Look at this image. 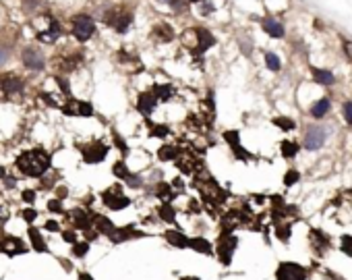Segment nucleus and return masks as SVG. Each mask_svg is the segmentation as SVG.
<instances>
[{"label": "nucleus", "mask_w": 352, "mask_h": 280, "mask_svg": "<svg viewBox=\"0 0 352 280\" xmlns=\"http://www.w3.org/2000/svg\"><path fill=\"white\" fill-rule=\"evenodd\" d=\"M265 64L270 71H280L282 68V62H280V56L274 54V52H265Z\"/></svg>", "instance_id": "obj_34"}, {"label": "nucleus", "mask_w": 352, "mask_h": 280, "mask_svg": "<svg viewBox=\"0 0 352 280\" xmlns=\"http://www.w3.org/2000/svg\"><path fill=\"white\" fill-rule=\"evenodd\" d=\"M307 268L297 262H282L276 270V280H305Z\"/></svg>", "instance_id": "obj_10"}, {"label": "nucleus", "mask_w": 352, "mask_h": 280, "mask_svg": "<svg viewBox=\"0 0 352 280\" xmlns=\"http://www.w3.org/2000/svg\"><path fill=\"white\" fill-rule=\"evenodd\" d=\"M54 79H56V83H58L62 96H64V98H70V86H68V81H66L64 77H60V75H56Z\"/></svg>", "instance_id": "obj_42"}, {"label": "nucleus", "mask_w": 352, "mask_h": 280, "mask_svg": "<svg viewBox=\"0 0 352 280\" xmlns=\"http://www.w3.org/2000/svg\"><path fill=\"white\" fill-rule=\"evenodd\" d=\"M330 106H332L330 98H321V100H319L317 104H313V108H311V114H313V118H323V116L328 114Z\"/></svg>", "instance_id": "obj_30"}, {"label": "nucleus", "mask_w": 352, "mask_h": 280, "mask_svg": "<svg viewBox=\"0 0 352 280\" xmlns=\"http://www.w3.org/2000/svg\"><path fill=\"white\" fill-rule=\"evenodd\" d=\"M73 249H70V256L77 258V260H85L89 256V249H91V243L87 241H77L75 245H70Z\"/></svg>", "instance_id": "obj_29"}, {"label": "nucleus", "mask_w": 352, "mask_h": 280, "mask_svg": "<svg viewBox=\"0 0 352 280\" xmlns=\"http://www.w3.org/2000/svg\"><path fill=\"white\" fill-rule=\"evenodd\" d=\"M313 79H315V83H319V86H332V83L336 81L334 73L328 71V68H313Z\"/></svg>", "instance_id": "obj_28"}, {"label": "nucleus", "mask_w": 352, "mask_h": 280, "mask_svg": "<svg viewBox=\"0 0 352 280\" xmlns=\"http://www.w3.org/2000/svg\"><path fill=\"white\" fill-rule=\"evenodd\" d=\"M342 251H344L346 256L352 258V236H350V234H344V236H342Z\"/></svg>", "instance_id": "obj_44"}, {"label": "nucleus", "mask_w": 352, "mask_h": 280, "mask_svg": "<svg viewBox=\"0 0 352 280\" xmlns=\"http://www.w3.org/2000/svg\"><path fill=\"white\" fill-rule=\"evenodd\" d=\"M236 245H238V239L230 232V230H222L220 239L214 247V256H218V260L224 264V266H230L232 258H234V251H236Z\"/></svg>", "instance_id": "obj_5"}, {"label": "nucleus", "mask_w": 352, "mask_h": 280, "mask_svg": "<svg viewBox=\"0 0 352 280\" xmlns=\"http://www.w3.org/2000/svg\"><path fill=\"white\" fill-rule=\"evenodd\" d=\"M19 216H21V220H25L27 222V226H31V224L37 220V210L33 208V206H27V208H23L21 212H19Z\"/></svg>", "instance_id": "obj_33"}, {"label": "nucleus", "mask_w": 352, "mask_h": 280, "mask_svg": "<svg viewBox=\"0 0 352 280\" xmlns=\"http://www.w3.org/2000/svg\"><path fill=\"white\" fill-rule=\"evenodd\" d=\"M100 200H102V204L108 210H112V212H122V210H126V208L131 206V198L122 193V187L118 183L108 187V189H104L102 195H100Z\"/></svg>", "instance_id": "obj_4"}, {"label": "nucleus", "mask_w": 352, "mask_h": 280, "mask_svg": "<svg viewBox=\"0 0 352 280\" xmlns=\"http://www.w3.org/2000/svg\"><path fill=\"white\" fill-rule=\"evenodd\" d=\"M124 183L129 185L131 189H141V187H143V176H141V174H137V172H135V174L131 172L129 176L124 178Z\"/></svg>", "instance_id": "obj_37"}, {"label": "nucleus", "mask_w": 352, "mask_h": 280, "mask_svg": "<svg viewBox=\"0 0 352 280\" xmlns=\"http://www.w3.org/2000/svg\"><path fill=\"white\" fill-rule=\"evenodd\" d=\"M106 23L116 34H126L131 30V25H133V12L129 8H124V6L112 8V10L106 12Z\"/></svg>", "instance_id": "obj_6"}, {"label": "nucleus", "mask_w": 352, "mask_h": 280, "mask_svg": "<svg viewBox=\"0 0 352 280\" xmlns=\"http://www.w3.org/2000/svg\"><path fill=\"white\" fill-rule=\"evenodd\" d=\"M299 152V146L294 142H282V156L284 158H294Z\"/></svg>", "instance_id": "obj_36"}, {"label": "nucleus", "mask_w": 352, "mask_h": 280, "mask_svg": "<svg viewBox=\"0 0 352 280\" xmlns=\"http://www.w3.org/2000/svg\"><path fill=\"white\" fill-rule=\"evenodd\" d=\"M299 178H301L299 170H288V172H286V176H284V185L292 187L294 183H299Z\"/></svg>", "instance_id": "obj_43"}, {"label": "nucleus", "mask_w": 352, "mask_h": 280, "mask_svg": "<svg viewBox=\"0 0 352 280\" xmlns=\"http://www.w3.org/2000/svg\"><path fill=\"white\" fill-rule=\"evenodd\" d=\"M25 90V81L15 75V73H4L0 75V92L4 96H17V94H23Z\"/></svg>", "instance_id": "obj_13"}, {"label": "nucleus", "mask_w": 352, "mask_h": 280, "mask_svg": "<svg viewBox=\"0 0 352 280\" xmlns=\"http://www.w3.org/2000/svg\"><path fill=\"white\" fill-rule=\"evenodd\" d=\"M143 236H147V232L139 230L135 224H124V226H116L114 232H112L108 236V241L112 245H122L126 241H135V239H143Z\"/></svg>", "instance_id": "obj_9"}, {"label": "nucleus", "mask_w": 352, "mask_h": 280, "mask_svg": "<svg viewBox=\"0 0 352 280\" xmlns=\"http://www.w3.org/2000/svg\"><path fill=\"white\" fill-rule=\"evenodd\" d=\"M164 241L174 249H189V234L180 228H168L164 234Z\"/></svg>", "instance_id": "obj_16"}, {"label": "nucleus", "mask_w": 352, "mask_h": 280, "mask_svg": "<svg viewBox=\"0 0 352 280\" xmlns=\"http://www.w3.org/2000/svg\"><path fill=\"white\" fill-rule=\"evenodd\" d=\"M6 60H8V50H4L2 46H0V66H2Z\"/></svg>", "instance_id": "obj_50"}, {"label": "nucleus", "mask_w": 352, "mask_h": 280, "mask_svg": "<svg viewBox=\"0 0 352 280\" xmlns=\"http://www.w3.org/2000/svg\"><path fill=\"white\" fill-rule=\"evenodd\" d=\"M48 212H52V214H64L62 200H58V198H52V200H48Z\"/></svg>", "instance_id": "obj_39"}, {"label": "nucleus", "mask_w": 352, "mask_h": 280, "mask_svg": "<svg viewBox=\"0 0 352 280\" xmlns=\"http://www.w3.org/2000/svg\"><path fill=\"white\" fill-rule=\"evenodd\" d=\"M66 218L70 220L75 230L85 232V230L93 228V212H89V210H85V208H73Z\"/></svg>", "instance_id": "obj_11"}, {"label": "nucleus", "mask_w": 352, "mask_h": 280, "mask_svg": "<svg viewBox=\"0 0 352 280\" xmlns=\"http://www.w3.org/2000/svg\"><path fill=\"white\" fill-rule=\"evenodd\" d=\"M21 200H23L27 206H35V202H37V191H35V189H23V191H21Z\"/></svg>", "instance_id": "obj_38"}, {"label": "nucleus", "mask_w": 352, "mask_h": 280, "mask_svg": "<svg viewBox=\"0 0 352 280\" xmlns=\"http://www.w3.org/2000/svg\"><path fill=\"white\" fill-rule=\"evenodd\" d=\"M224 139H226V144L230 148L241 146V135H238V131H226V133H224Z\"/></svg>", "instance_id": "obj_41"}, {"label": "nucleus", "mask_w": 352, "mask_h": 280, "mask_svg": "<svg viewBox=\"0 0 352 280\" xmlns=\"http://www.w3.org/2000/svg\"><path fill=\"white\" fill-rule=\"evenodd\" d=\"M180 156V150L176 146H162L158 150V160L160 162H172Z\"/></svg>", "instance_id": "obj_27"}, {"label": "nucleus", "mask_w": 352, "mask_h": 280, "mask_svg": "<svg viewBox=\"0 0 352 280\" xmlns=\"http://www.w3.org/2000/svg\"><path fill=\"white\" fill-rule=\"evenodd\" d=\"M274 122L282 129H294V120H288V118H274Z\"/></svg>", "instance_id": "obj_47"}, {"label": "nucleus", "mask_w": 352, "mask_h": 280, "mask_svg": "<svg viewBox=\"0 0 352 280\" xmlns=\"http://www.w3.org/2000/svg\"><path fill=\"white\" fill-rule=\"evenodd\" d=\"M0 222H2V208H0Z\"/></svg>", "instance_id": "obj_55"}, {"label": "nucleus", "mask_w": 352, "mask_h": 280, "mask_svg": "<svg viewBox=\"0 0 352 280\" xmlns=\"http://www.w3.org/2000/svg\"><path fill=\"white\" fill-rule=\"evenodd\" d=\"M158 98L151 94V90H147V92H141L139 96H137V102H135V108H137V112L141 116H145V118H149L151 114H153V110L158 108Z\"/></svg>", "instance_id": "obj_14"}, {"label": "nucleus", "mask_w": 352, "mask_h": 280, "mask_svg": "<svg viewBox=\"0 0 352 280\" xmlns=\"http://www.w3.org/2000/svg\"><path fill=\"white\" fill-rule=\"evenodd\" d=\"M261 25H263V32L270 38H284V25H282L276 17H265Z\"/></svg>", "instance_id": "obj_23"}, {"label": "nucleus", "mask_w": 352, "mask_h": 280, "mask_svg": "<svg viewBox=\"0 0 352 280\" xmlns=\"http://www.w3.org/2000/svg\"><path fill=\"white\" fill-rule=\"evenodd\" d=\"M145 124H147V129H149V137H160V139H166L168 135L172 133L168 124L153 122V120H149V118H145Z\"/></svg>", "instance_id": "obj_26"}, {"label": "nucleus", "mask_w": 352, "mask_h": 280, "mask_svg": "<svg viewBox=\"0 0 352 280\" xmlns=\"http://www.w3.org/2000/svg\"><path fill=\"white\" fill-rule=\"evenodd\" d=\"M29 245L23 239H19L17 234H2L0 236V254H4L6 258H17V256H25L29 254Z\"/></svg>", "instance_id": "obj_7"}, {"label": "nucleus", "mask_w": 352, "mask_h": 280, "mask_svg": "<svg viewBox=\"0 0 352 280\" xmlns=\"http://www.w3.org/2000/svg\"><path fill=\"white\" fill-rule=\"evenodd\" d=\"M77 280H95V278H93L89 272H83V270H81V272L77 274Z\"/></svg>", "instance_id": "obj_51"}, {"label": "nucleus", "mask_w": 352, "mask_h": 280, "mask_svg": "<svg viewBox=\"0 0 352 280\" xmlns=\"http://www.w3.org/2000/svg\"><path fill=\"white\" fill-rule=\"evenodd\" d=\"M168 6H170L172 10H176V12H182L187 8V2H185V0H168Z\"/></svg>", "instance_id": "obj_45"}, {"label": "nucleus", "mask_w": 352, "mask_h": 280, "mask_svg": "<svg viewBox=\"0 0 352 280\" xmlns=\"http://www.w3.org/2000/svg\"><path fill=\"white\" fill-rule=\"evenodd\" d=\"M79 152H81V158L85 164H100L108 158L110 146L104 144L102 139H91V142L79 146Z\"/></svg>", "instance_id": "obj_3"}, {"label": "nucleus", "mask_w": 352, "mask_h": 280, "mask_svg": "<svg viewBox=\"0 0 352 280\" xmlns=\"http://www.w3.org/2000/svg\"><path fill=\"white\" fill-rule=\"evenodd\" d=\"M195 34H197V48H193V54H195V56L207 52L211 46L216 44V38L211 36L207 30H203V27H197Z\"/></svg>", "instance_id": "obj_18"}, {"label": "nucleus", "mask_w": 352, "mask_h": 280, "mask_svg": "<svg viewBox=\"0 0 352 280\" xmlns=\"http://www.w3.org/2000/svg\"><path fill=\"white\" fill-rule=\"evenodd\" d=\"M189 4H197V2H201V0H187Z\"/></svg>", "instance_id": "obj_54"}, {"label": "nucleus", "mask_w": 352, "mask_h": 280, "mask_svg": "<svg viewBox=\"0 0 352 280\" xmlns=\"http://www.w3.org/2000/svg\"><path fill=\"white\" fill-rule=\"evenodd\" d=\"M151 94L158 98V102H170L174 98V86L172 83H156L151 88Z\"/></svg>", "instance_id": "obj_22"}, {"label": "nucleus", "mask_w": 352, "mask_h": 280, "mask_svg": "<svg viewBox=\"0 0 352 280\" xmlns=\"http://www.w3.org/2000/svg\"><path fill=\"white\" fill-rule=\"evenodd\" d=\"M112 139H114V146L120 150V154H122V156L126 158V156H129V152H131V148H129V144H126L124 142V137L116 131V129H112Z\"/></svg>", "instance_id": "obj_32"}, {"label": "nucleus", "mask_w": 352, "mask_h": 280, "mask_svg": "<svg viewBox=\"0 0 352 280\" xmlns=\"http://www.w3.org/2000/svg\"><path fill=\"white\" fill-rule=\"evenodd\" d=\"M27 239H29V249L35 251V254H48V243L44 239V234H41V230L37 226H27Z\"/></svg>", "instance_id": "obj_15"}, {"label": "nucleus", "mask_w": 352, "mask_h": 280, "mask_svg": "<svg viewBox=\"0 0 352 280\" xmlns=\"http://www.w3.org/2000/svg\"><path fill=\"white\" fill-rule=\"evenodd\" d=\"M344 116H346V122L352 124V102H346V104H344Z\"/></svg>", "instance_id": "obj_48"}, {"label": "nucleus", "mask_w": 352, "mask_h": 280, "mask_svg": "<svg viewBox=\"0 0 352 280\" xmlns=\"http://www.w3.org/2000/svg\"><path fill=\"white\" fill-rule=\"evenodd\" d=\"M60 36H62V25L58 23V19H50V25L44 32H39L35 38L41 44H54V42L60 40Z\"/></svg>", "instance_id": "obj_17"}, {"label": "nucleus", "mask_w": 352, "mask_h": 280, "mask_svg": "<svg viewBox=\"0 0 352 280\" xmlns=\"http://www.w3.org/2000/svg\"><path fill=\"white\" fill-rule=\"evenodd\" d=\"M70 34L77 42L85 44L89 42L95 34V21L91 15H85V12H79V15L70 17Z\"/></svg>", "instance_id": "obj_2"}, {"label": "nucleus", "mask_w": 352, "mask_h": 280, "mask_svg": "<svg viewBox=\"0 0 352 280\" xmlns=\"http://www.w3.org/2000/svg\"><path fill=\"white\" fill-rule=\"evenodd\" d=\"M112 174H114L118 180H122V183H124V178L131 174V170H129V166H126L124 160H116L114 164H112Z\"/></svg>", "instance_id": "obj_31"}, {"label": "nucleus", "mask_w": 352, "mask_h": 280, "mask_svg": "<svg viewBox=\"0 0 352 280\" xmlns=\"http://www.w3.org/2000/svg\"><path fill=\"white\" fill-rule=\"evenodd\" d=\"M180 280H201V278L199 276H182Z\"/></svg>", "instance_id": "obj_53"}, {"label": "nucleus", "mask_w": 352, "mask_h": 280, "mask_svg": "<svg viewBox=\"0 0 352 280\" xmlns=\"http://www.w3.org/2000/svg\"><path fill=\"white\" fill-rule=\"evenodd\" d=\"M326 139H328L326 127L311 124V127H307V133H305V148L309 152H315V150H319L323 144H326Z\"/></svg>", "instance_id": "obj_12"}, {"label": "nucleus", "mask_w": 352, "mask_h": 280, "mask_svg": "<svg viewBox=\"0 0 352 280\" xmlns=\"http://www.w3.org/2000/svg\"><path fill=\"white\" fill-rule=\"evenodd\" d=\"M21 62L27 71H33V73H41L46 68V56L41 50L33 48V46H27L21 50Z\"/></svg>", "instance_id": "obj_8"}, {"label": "nucleus", "mask_w": 352, "mask_h": 280, "mask_svg": "<svg viewBox=\"0 0 352 280\" xmlns=\"http://www.w3.org/2000/svg\"><path fill=\"white\" fill-rule=\"evenodd\" d=\"M15 168L27 178H41L52 168V156L44 148L23 150L15 160Z\"/></svg>", "instance_id": "obj_1"}, {"label": "nucleus", "mask_w": 352, "mask_h": 280, "mask_svg": "<svg viewBox=\"0 0 352 280\" xmlns=\"http://www.w3.org/2000/svg\"><path fill=\"white\" fill-rule=\"evenodd\" d=\"M2 183H4L6 189H15V183H17V180L12 178V176H4V178H2Z\"/></svg>", "instance_id": "obj_49"}, {"label": "nucleus", "mask_w": 352, "mask_h": 280, "mask_svg": "<svg viewBox=\"0 0 352 280\" xmlns=\"http://www.w3.org/2000/svg\"><path fill=\"white\" fill-rule=\"evenodd\" d=\"M39 98H41V100H44V104H46V106L58 108V110H60V106H62L58 100H56V96H52V94H48V92H41V94H39Z\"/></svg>", "instance_id": "obj_40"}, {"label": "nucleus", "mask_w": 352, "mask_h": 280, "mask_svg": "<svg viewBox=\"0 0 352 280\" xmlns=\"http://www.w3.org/2000/svg\"><path fill=\"white\" fill-rule=\"evenodd\" d=\"M4 176H6V168H4V166H0V180H2Z\"/></svg>", "instance_id": "obj_52"}, {"label": "nucleus", "mask_w": 352, "mask_h": 280, "mask_svg": "<svg viewBox=\"0 0 352 280\" xmlns=\"http://www.w3.org/2000/svg\"><path fill=\"white\" fill-rule=\"evenodd\" d=\"M189 249L195 251V254H201V256H214V245H211L205 236L197 234V236H189Z\"/></svg>", "instance_id": "obj_20"}, {"label": "nucleus", "mask_w": 352, "mask_h": 280, "mask_svg": "<svg viewBox=\"0 0 352 280\" xmlns=\"http://www.w3.org/2000/svg\"><path fill=\"white\" fill-rule=\"evenodd\" d=\"M60 239H62L64 243H68V245H75V243L79 241V234H77L75 228H62V230H60Z\"/></svg>", "instance_id": "obj_35"}, {"label": "nucleus", "mask_w": 352, "mask_h": 280, "mask_svg": "<svg viewBox=\"0 0 352 280\" xmlns=\"http://www.w3.org/2000/svg\"><path fill=\"white\" fill-rule=\"evenodd\" d=\"M156 214H158V218H160L162 222H166V224H176V210H174L172 204L162 202V204L158 206V210H156Z\"/></svg>", "instance_id": "obj_24"}, {"label": "nucleus", "mask_w": 352, "mask_h": 280, "mask_svg": "<svg viewBox=\"0 0 352 280\" xmlns=\"http://www.w3.org/2000/svg\"><path fill=\"white\" fill-rule=\"evenodd\" d=\"M44 228L48 230V232H60L62 228H60V224H58V220H46V224H44Z\"/></svg>", "instance_id": "obj_46"}, {"label": "nucleus", "mask_w": 352, "mask_h": 280, "mask_svg": "<svg viewBox=\"0 0 352 280\" xmlns=\"http://www.w3.org/2000/svg\"><path fill=\"white\" fill-rule=\"evenodd\" d=\"M156 198L166 202V204H172V200L176 198V191H174V187L170 183H164V180H162V183L156 185Z\"/></svg>", "instance_id": "obj_25"}, {"label": "nucleus", "mask_w": 352, "mask_h": 280, "mask_svg": "<svg viewBox=\"0 0 352 280\" xmlns=\"http://www.w3.org/2000/svg\"><path fill=\"white\" fill-rule=\"evenodd\" d=\"M151 36L158 42H172L174 40V30H172V25H168L166 21H160L151 27Z\"/></svg>", "instance_id": "obj_21"}, {"label": "nucleus", "mask_w": 352, "mask_h": 280, "mask_svg": "<svg viewBox=\"0 0 352 280\" xmlns=\"http://www.w3.org/2000/svg\"><path fill=\"white\" fill-rule=\"evenodd\" d=\"M114 228H116V224L112 222L108 216H104V214H93V230L100 234V236H108L114 232Z\"/></svg>", "instance_id": "obj_19"}]
</instances>
